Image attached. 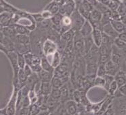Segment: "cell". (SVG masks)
Returning <instances> with one entry per match:
<instances>
[{"instance_id": "obj_8", "label": "cell", "mask_w": 126, "mask_h": 115, "mask_svg": "<svg viewBox=\"0 0 126 115\" xmlns=\"http://www.w3.org/2000/svg\"><path fill=\"white\" fill-rule=\"evenodd\" d=\"M52 85L51 83L48 82H42L41 84V90H40V95L44 96L49 95L52 90Z\"/></svg>"}, {"instance_id": "obj_27", "label": "cell", "mask_w": 126, "mask_h": 115, "mask_svg": "<svg viewBox=\"0 0 126 115\" xmlns=\"http://www.w3.org/2000/svg\"><path fill=\"white\" fill-rule=\"evenodd\" d=\"M114 44H115L117 47L119 48H123L126 46V43L123 42H122L121 40H120L118 38H117L115 39V40H114Z\"/></svg>"}, {"instance_id": "obj_19", "label": "cell", "mask_w": 126, "mask_h": 115, "mask_svg": "<svg viewBox=\"0 0 126 115\" xmlns=\"http://www.w3.org/2000/svg\"><path fill=\"white\" fill-rule=\"evenodd\" d=\"M110 46L101 44L99 46V54L100 55H110Z\"/></svg>"}, {"instance_id": "obj_5", "label": "cell", "mask_w": 126, "mask_h": 115, "mask_svg": "<svg viewBox=\"0 0 126 115\" xmlns=\"http://www.w3.org/2000/svg\"><path fill=\"white\" fill-rule=\"evenodd\" d=\"M105 68L106 70V74H110V75L113 76H114V75L117 74V72L119 71V70H118V65L114 63L111 60L109 61L106 63Z\"/></svg>"}, {"instance_id": "obj_14", "label": "cell", "mask_w": 126, "mask_h": 115, "mask_svg": "<svg viewBox=\"0 0 126 115\" xmlns=\"http://www.w3.org/2000/svg\"><path fill=\"white\" fill-rule=\"evenodd\" d=\"M61 63V56L60 54L58 52H55L54 53L53 57V60L51 62V65L53 67V68H56L60 65Z\"/></svg>"}, {"instance_id": "obj_35", "label": "cell", "mask_w": 126, "mask_h": 115, "mask_svg": "<svg viewBox=\"0 0 126 115\" xmlns=\"http://www.w3.org/2000/svg\"></svg>"}, {"instance_id": "obj_9", "label": "cell", "mask_w": 126, "mask_h": 115, "mask_svg": "<svg viewBox=\"0 0 126 115\" xmlns=\"http://www.w3.org/2000/svg\"><path fill=\"white\" fill-rule=\"evenodd\" d=\"M110 24L114 28V29L118 33H121L124 32L126 31V27L125 25L123 23H121L119 21H114V20H112L110 22Z\"/></svg>"}, {"instance_id": "obj_30", "label": "cell", "mask_w": 126, "mask_h": 115, "mask_svg": "<svg viewBox=\"0 0 126 115\" xmlns=\"http://www.w3.org/2000/svg\"><path fill=\"white\" fill-rule=\"evenodd\" d=\"M18 115H29V108H21Z\"/></svg>"}, {"instance_id": "obj_29", "label": "cell", "mask_w": 126, "mask_h": 115, "mask_svg": "<svg viewBox=\"0 0 126 115\" xmlns=\"http://www.w3.org/2000/svg\"><path fill=\"white\" fill-rule=\"evenodd\" d=\"M118 91L122 95H126V84L121 86L118 88Z\"/></svg>"}, {"instance_id": "obj_11", "label": "cell", "mask_w": 126, "mask_h": 115, "mask_svg": "<svg viewBox=\"0 0 126 115\" xmlns=\"http://www.w3.org/2000/svg\"><path fill=\"white\" fill-rule=\"evenodd\" d=\"M104 31L106 33V34L109 35V37L110 36V37H112V38H117L118 35H119V33L114 29V28L112 27L111 24H107L104 27Z\"/></svg>"}, {"instance_id": "obj_4", "label": "cell", "mask_w": 126, "mask_h": 115, "mask_svg": "<svg viewBox=\"0 0 126 115\" xmlns=\"http://www.w3.org/2000/svg\"><path fill=\"white\" fill-rule=\"evenodd\" d=\"M38 76L39 78V80L41 82H48L50 83L51 80L54 76L53 72H47L43 70L40 71L38 73Z\"/></svg>"}, {"instance_id": "obj_10", "label": "cell", "mask_w": 126, "mask_h": 115, "mask_svg": "<svg viewBox=\"0 0 126 115\" xmlns=\"http://www.w3.org/2000/svg\"><path fill=\"white\" fill-rule=\"evenodd\" d=\"M41 65L42 70H43L44 71H47V72H54V70L55 68H53V67L51 65V63H49V61H48V59L46 58H42L41 59Z\"/></svg>"}, {"instance_id": "obj_3", "label": "cell", "mask_w": 126, "mask_h": 115, "mask_svg": "<svg viewBox=\"0 0 126 115\" xmlns=\"http://www.w3.org/2000/svg\"><path fill=\"white\" fill-rule=\"evenodd\" d=\"M65 106L69 115H75L78 112V104L74 101H68L65 103Z\"/></svg>"}, {"instance_id": "obj_16", "label": "cell", "mask_w": 126, "mask_h": 115, "mask_svg": "<svg viewBox=\"0 0 126 115\" xmlns=\"http://www.w3.org/2000/svg\"><path fill=\"white\" fill-rule=\"evenodd\" d=\"M27 78H28V76L24 72L23 69H19L18 72V83H25L27 80Z\"/></svg>"}, {"instance_id": "obj_34", "label": "cell", "mask_w": 126, "mask_h": 115, "mask_svg": "<svg viewBox=\"0 0 126 115\" xmlns=\"http://www.w3.org/2000/svg\"><path fill=\"white\" fill-rule=\"evenodd\" d=\"M125 74H126V72H125Z\"/></svg>"}, {"instance_id": "obj_23", "label": "cell", "mask_w": 126, "mask_h": 115, "mask_svg": "<svg viewBox=\"0 0 126 115\" xmlns=\"http://www.w3.org/2000/svg\"><path fill=\"white\" fill-rule=\"evenodd\" d=\"M110 60V55H100L98 57V64H106Z\"/></svg>"}, {"instance_id": "obj_32", "label": "cell", "mask_w": 126, "mask_h": 115, "mask_svg": "<svg viewBox=\"0 0 126 115\" xmlns=\"http://www.w3.org/2000/svg\"><path fill=\"white\" fill-rule=\"evenodd\" d=\"M93 16H94V18H95L96 21H100V18L102 17V15H101V14H100L99 12H97V11H94V12H93Z\"/></svg>"}, {"instance_id": "obj_17", "label": "cell", "mask_w": 126, "mask_h": 115, "mask_svg": "<svg viewBox=\"0 0 126 115\" xmlns=\"http://www.w3.org/2000/svg\"><path fill=\"white\" fill-rule=\"evenodd\" d=\"M16 49L17 50V53L25 55L26 53H29V48H27L26 44H19L16 46Z\"/></svg>"}, {"instance_id": "obj_26", "label": "cell", "mask_w": 126, "mask_h": 115, "mask_svg": "<svg viewBox=\"0 0 126 115\" xmlns=\"http://www.w3.org/2000/svg\"><path fill=\"white\" fill-rule=\"evenodd\" d=\"M82 95H81V93L79 91H76L74 92V100L76 101V102L77 103H80L81 102V100H82Z\"/></svg>"}, {"instance_id": "obj_1", "label": "cell", "mask_w": 126, "mask_h": 115, "mask_svg": "<svg viewBox=\"0 0 126 115\" xmlns=\"http://www.w3.org/2000/svg\"><path fill=\"white\" fill-rule=\"evenodd\" d=\"M25 60L26 65H28L32 68L33 72L35 73H38L40 71L42 70L41 65V59L38 56L35 55H33L32 53H27L23 55Z\"/></svg>"}, {"instance_id": "obj_28", "label": "cell", "mask_w": 126, "mask_h": 115, "mask_svg": "<svg viewBox=\"0 0 126 115\" xmlns=\"http://www.w3.org/2000/svg\"><path fill=\"white\" fill-rule=\"evenodd\" d=\"M23 71L25 73V74H26L28 77L30 76L33 74V71L32 70V68H30L28 65H25V66L23 68Z\"/></svg>"}, {"instance_id": "obj_12", "label": "cell", "mask_w": 126, "mask_h": 115, "mask_svg": "<svg viewBox=\"0 0 126 115\" xmlns=\"http://www.w3.org/2000/svg\"><path fill=\"white\" fill-rule=\"evenodd\" d=\"M50 83H51L52 87L55 88H60L64 85V83L63 82L62 78H57V77L53 76L51 81H50Z\"/></svg>"}, {"instance_id": "obj_7", "label": "cell", "mask_w": 126, "mask_h": 115, "mask_svg": "<svg viewBox=\"0 0 126 115\" xmlns=\"http://www.w3.org/2000/svg\"><path fill=\"white\" fill-rule=\"evenodd\" d=\"M97 63H87L86 65V74L87 76H96Z\"/></svg>"}, {"instance_id": "obj_15", "label": "cell", "mask_w": 126, "mask_h": 115, "mask_svg": "<svg viewBox=\"0 0 126 115\" xmlns=\"http://www.w3.org/2000/svg\"><path fill=\"white\" fill-rule=\"evenodd\" d=\"M50 97L53 99L54 100L57 101L61 99V92H60V88H53L51 90L50 93Z\"/></svg>"}, {"instance_id": "obj_21", "label": "cell", "mask_w": 126, "mask_h": 115, "mask_svg": "<svg viewBox=\"0 0 126 115\" xmlns=\"http://www.w3.org/2000/svg\"><path fill=\"white\" fill-rule=\"evenodd\" d=\"M17 63L18 66L20 69H23L24 67L25 66L26 63L23 55L17 53Z\"/></svg>"}, {"instance_id": "obj_25", "label": "cell", "mask_w": 126, "mask_h": 115, "mask_svg": "<svg viewBox=\"0 0 126 115\" xmlns=\"http://www.w3.org/2000/svg\"><path fill=\"white\" fill-rule=\"evenodd\" d=\"M94 85L97 86H102L104 87L105 86V80L104 79L103 77L96 76L94 80Z\"/></svg>"}, {"instance_id": "obj_20", "label": "cell", "mask_w": 126, "mask_h": 115, "mask_svg": "<svg viewBox=\"0 0 126 115\" xmlns=\"http://www.w3.org/2000/svg\"><path fill=\"white\" fill-rule=\"evenodd\" d=\"M118 88H119V86H118L117 84L116 83V81L114 80V81H112L111 83V84L109 85V88H108V91H109V93L111 96L112 95H114V94L115 93V92L117 91Z\"/></svg>"}, {"instance_id": "obj_2", "label": "cell", "mask_w": 126, "mask_h": 115, "mask_svg": "<svg viewBox=\"0 0 126 115\" xmlns=\"http://www.w3.org/2000/svg\"><path fill=\"white\" fill-rule=\"evenodd\" d=\"M16 89H17V88L15 87L14 93L12 95L8 104L6 107V109L7 115H15V112H16V97H17Z\"/></svg>"}, {"instance_id": "obj_13", "label": "cell", "mask_w": 126, "mask_h": 115, "mask_svg": "<svg viewBox=\"0 0 126 115\" xmlns=\"http://www.w3.org/2000/svg\"><path fill=\"white\" fill-rule=\"evenodd\" d=\"M93 36H94V41L95 44L97 46H100L102 44V34L100 33L99 30H95L93 33Z\"/></svg>"}, {"instance_id": "obj_6", "label": "cell", "mask_w": 126, "mask_h": 115, "mask_svg": "<svg viewBox=\"0 0 126 115\" xmlns=\"http://www.w3.org/2000/svg\"><path fill=\"white\" fill-rule=\"evenodd\" d=\"M114 78L119 87L126 84V76L123 71H118L117 73L114 75Z\"/></svg>"}, {"instance_id": "obj_24", "label": "cell", "mask_w": 126, "mask_h": 115, "mask_svg": "<svg viewBox=\"0 0 126 115\" xmlns=\"http://www.w3.org/2000/svg\"><path fill=\"white\" fill-rule=\"evenodd\" d=\"M60 92H61V98L62 99H67L69 96V89L67 87V86H63L60 88Z\"/></svg>"}, {"instance_id": "obj_31", "label": "cell", "mask_w": 126, "mask_h": 115, "mask_svg": "<svg viewBox=\"0 0 126 115\" xmlns=\"http://www.w3.org/2000/svg\"><path fill=\"white\" fill-rule=\"evenodd\" d=\"M120 40H121L123 42L126 43V32H122L121 33H119V35L117 37Z\"/></svg>"}, {"instance_id": "obj_33", "label": "cell", "mask_w": 126, "mask_h": 115, "mask_svg": "<svg viewBox=\"0 0 126 115\" xmlns=\"http://www.w3.org/2000/svg\"><path fill=\"white\" fill-rule=\"evenodd\" d=\"M49 110H40V112H38V115H49Z\"/></svg>"}, {"instance_id": "obj_22", "label": "cell", "mask_w": 126, "mask_h": 115, "mask_svg": "<svg viewBox=\"0 0 126 115\" xmlns=\"http://www.w3.org/2000/svg\"><path fill=\"white\" fill-rule=\"evenodd\" d=\"M104 79L105 80V86H104V88L106 89V90H108V88H109V85L111 84V83L112 81H114V78L113 76H111V75H110V74H106V75H104Z\"/></svg>"}, {"instance_id": "obj_18", "label": "cell", "mask_w": 126, "mask_h": 115, "mask_svg": "<svg viewBox=\"0 0 126 115\" xmlns=\"http://www.w3.org/2000/svg\"><path fill=\"white\" fill-rule=\"evenodd\" d=\"M106 74L105 64H98L97 69L96 76L99 77H103Z\"/></svg>"}]
</instances>
